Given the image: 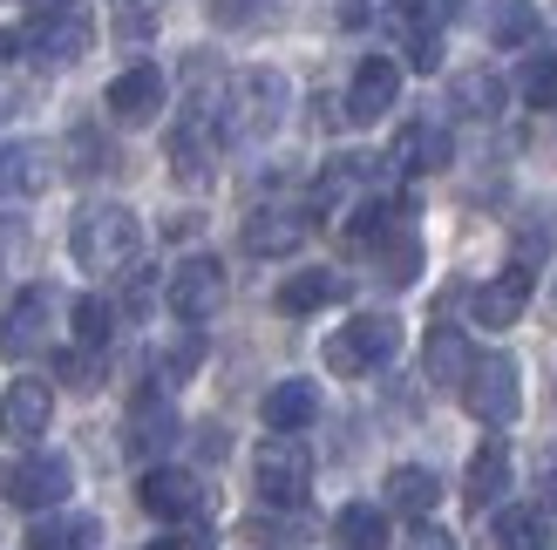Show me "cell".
I'll return each mask as SVG.
<instances>
[{
  "label": "cell",
  "mask_w": 557,
  "mask_h": 550,
  "mask_svg": "<svg viewBox=\"0 0 557 550\" xmlns=\"http://www.w3.org/2000/svg\"><path fill=\"white\" fill-rule=\"evenodd\" d=\"M136 245H144V225H136V211H123V204H82L75 225H69V252H75L82 272H96V279L123 272L136 259Z\"/></svg>",
  "instance_id": "1"
},
{
  "label": "cell",
  "mask_w": 557,
  "mask_h": 550,
  "mask_svg": "<svg viewBox=\"0 0 557 550\" xmlns=\"http://www.w3.org/2000/svg\"><path fill=\"white\" fill-rule=\"evenodd\" d=\"M395 347H401V320L395 313H354L341 334L326 340V367L360 380V374H374L381 361H395Z\"/></svg>",
  "instance_id": "2"
},
{
  "label": "cell",
  "mask_w": 557,
  "mask_h": 550,
  "mask_svg": "<svg viewBox=\"0 0 557 550\" xmlns=\"http://www.w3.org/2000/svg\"><path fill=\"white\" fill-rule=\"evenodd\" d=\"M456 395L469 401V415H476V422L510 428V422H517V408H523V374H517L510 353H476Z\"/></svg>",
  "instance_id": "3"
},
{
  "label": "cell",
  "mask_w": 557,
  "mask_h": 550,
  "mask_svg": "<svg viewBox=\"0 0 557 550\" xmlns=\"http://www.w3.org/2000/svg\"><path fill=\"white\" fill-rule=\"evenodd\" d=\"M89 41H96V21L82 14V8H69V0H54V8H41L35 21L21 27V48L35 54V62H48V68L82 62V54H89Z\"/></svg>",
  "instance_id": "4"
},
{
  "label": "cell",
  "mask_w": 557,
  "mask_h": 550,
  "mask_svg": "<svg viewBox=\"0 0 557 550\" xmlns=\"http://www.w3.org/2000/svg\"><path fill=\"white\" fill-rule=\"evenodd\" d=\"M252 483H259L265 503L299 510L306 489H313V455H306L299 442H286V435H272V442H259V455H252Z\"/></svg>",
  "instance_id": "5"
},
{
  "label": "cell",
  "mask_w": 557,
  "mask_h": 550,
  "mask_svg": "<svg viewBox=\"0 0 557 550\" xmlns=\"http://www.w3.org/2000/svg\"><path fill=\"white\" fill-rule=\"evenodd\" d=\"M286 123V75L278 68H245L238 89H232V109H225V129L232 136H272Z\"/></svg>",
  "instance_id": "6"
},
{
  "label": "cell",
  "mask_w": 557,
  "mask_h": 550,
  "mask_svg": "<svg viewBox=\"0 0 557 550\" xmlns=\"http://www.w3.org/2000/svg\"><path fill=\"white\" fill-rule=\"evenodd\" d=\"M0 489H8L14 510H54V503H69L75 470H69L62 455H21V462L0 470Z\"/></svg>",
  "instance_id": "7"
},
{
  "label": "cell",
  "mask_w": 557,
  "mask_h": 550,
  "mask_svg": "<svg viewBox=\"0 0 557 550\" xmlns=\"http://www.w3.org/2000/svg\"><path fill=\"white\" fill-rule=\"evenodd\" d=\"M136 503H144L157 524H190L211 497H205V483L190 476V470H171V462H150L144 483H136Z\"/></svg>",
  "instance_id": "8"
},
{
  "label": "cell",
  "mask_w": 557,
  "mask_h": 550,
  "mask_svg": "<svg viewBox=\"0 0 557 550\" xmlns=\"http://www.w3.org/2000/svg\"><path fill=\"white\" fill-rule=\"evenodd\" d=\"M218 307H225V265H218L211 252L184 259V265L171 272V313H177L184 326H198V320H211Z\"/></svg>",
  "instance_id": "9"
},
{
  "label": "cell",
  "mask_w": 557,
  "mask_h": 550,
  "mask_svg": "<svg viewBox=\"0 0 557 550\" xmlns=\"http://www.w3.org/2000/svg\"><path fill=\"white\" fill-rule=\"evenodd\" d=\"M48 422H54V388L48 380H8V388H0V435H8V442H41L48 435Z\"/></svg>",
  "instance_id": "10"
},
{
  "label": "cell",
  "mask_w": 557,
  "mask_h": 550,
  "mask_svg": "<svg viewBox=\"0 0 557 550\" xmlns=\"http://www.w3.org/2000/svg\"><path fill=\"white\" fill-rule=\"evenodd\" d=\"M306 225H313V211H299V204H259L252 217H245V252L252 259H286L306 245Z\"/></svg>",
  "instance_id": "11"
},
{
  "label": "cell",
  "mask_w": 557,
  "mask_h": 550,
  "mask_svg": "<svg viewBox=\"0 0 557 550\" xmlns=\"http://www.w3.org/2000/svg\"><path fill=\"white\" fill-rule=\"evenodd\" d=\"M48 320H54V286H27L8 313H0V353L21 361V353H35L48 340Z\"/></svg>",
  "instance_id": "12"
},
{
  "label": "cell",
  "mask_w": 557,
  "mask_h": 550,
  "mask_svg": "<svg viewBox=\"0 0 557 550\" xmlns=\"http://www.w3.org/2000/svg\"><path fill=\"white\" fill-rule=\"evenodd\" d=\"M395 96H401V68L387 54H368L347 82V123H381L395 109Z\"/></svg>",
  "instance_id": "13"
},
{
  "label": "cell",
  "mask_w": 557,
  "mask_h": 550,
  "mask_svg": "<svg viewBox=\"0 0 557 550\" xmlns=\"http://www.w3.org/2000/svg\"><path fill=\"white\" fill-rule=\"evenodd\" d=\"M157 109H163V68L157 62H136L109 82V116L116 123H150Z\"/></svg>",
  "instance_id": "14"
},
{
  "label": "cell",
  "mask_w": 557,
  "mask_h": 550,
  "mask_svg": "<svg viewBox=\"0 0 557 550\" xmlns=\"http://www.w3.org/2000/svg\"><path fill=\"white\" fill-rule=\"evenodd\" d=\"M341 299H347V279H341V272L306 265V272H293V279L272 292V307L286 313V320H306V313H320V307H341Z\"/></svg>",
  "instance_id": "15"
},
{
  "label": "cell",
  "mask_w": 557,
  "mask_h": 550,
  "mask_svg": "<svg viewBox=\"0 0 557 550\" xmlns=\"http://www.w3.org/2000/svg\"><path fill=\"white\" fill-rule=\"evenodd\" d=\"M523 299H531V272L510 265L504 279H490L476 286V299H469V313H476V326H490V334H504V326L523 320Z\"/></svg>",
  "instance_id": "16"
},
{
  "label": "cell",
  "mask_w": 557,
  "mask_h": 550,
  "mask_svg": "<svg viewBox=\"0 0 557 550\" xmlns=\"http://www.w3.org/2000/svg\"><path fill=\"white\" fill-rule=\"evenodd\" d=\"M449 157H456L449 129L422 116V123H408V129H401V143H395V171H408V177H435V171H449Z\"/></svg>",
  "instance_id": "17"
},
{
  "label": "cell",
  "mask_w": 557,
  "mask_h": 550,
  "mask_svg": "<svg viewBox=\"0 0 557 550\" xmlns=\"http://www.w3.org/2000/svg\"><path fill=\"white\" fill-rule=\"evenodd\" d=\"M259 415H265L272 435H299V428L320 422V388H313V380H278V388H265Z\"/></svg>",
  "instance_id": "18"
},
{
  "label": "cell",
  "mask_w": 557,
  "mask_h": 550,
  "mask_svg": "<svg viewBox=\"0 0 557 550\" xmlns=\"http://www.w3.org/2000/svg\"><path fill=\"white\" fill-rule=\"evenodd\" d=\"M395 232H408V204L401 198H360V211L347 217V245H354V252H381Z\"/></svg>",
  "instance_id": "19"
},
{
  "label": "cell",
  "mask_w": 557,
  "mask_h": 550,
  "mask_svg": "<svg viewBox=\"0 0 557 550\" xmlns=\"http://www.w3.org/2000/svg\"><path fill=\"white\" fill-rule=\"evenodd\" d=\"M48 177H54L48 143H8L0 150V198H35Z\"/></svg>",
  "instance_id": "20"
},
{
  "label": "cell",
  "mask_w": 557,
  "mask_h": 550,
  "mask_svg": "<svg viewBox=\"0 0 557 550\" xmlns=\"http://www.w3.org/2000/svg\"><path fill=\"white\" fill-rule=\"evenodd\" d=\"M442 503V476L422 470V462H401V470H387V510L395 516H429Z\"/></svg>",
  "instance_id": "21"
},
{
  "label": "cell",
  "mask_w": 557,
  "mask_h": 550,
  "mask_svg": "<svg viewBox=\"0 0 557 550\" xmlns=\"http://www.w3.org/2000/svg\"><path fill=\"white\" fill-rule=\"evenodd\" d=\"M537 0H490L483 8V35L496 41V48H531L537 41Z\"/></svg>",
  "instance_id": "22"
},
{
  "label": "cell",
  "mask_w": 557,
  "mask_h": 550,
  "mask_svg": "<svg viewBox=\"0 0 557 550\" xmlns=\"http://www.w3.org/2000/svg\"><path fill=\"white\" fill-rule=\"evenodd\" d=\"M504 483H510V449H504V442H483L476 455H469V483H462L469 510L496 503V497H504Z\"/></svg>",
  "instance_id": "23"
},
{
  "label": "cell",
  "mask_w": 557,
  "mask_h": 550,
  "mask_svg": "<svg viewBox=\"0 0 557 550\" xmlns=\"http://www.w3.org/2000/svg\"><path fill=\"white\" fill-rule=\"evenodd\" d=\"M333 537H341V550H387L395 543L387 510H374V503H347L341 516H333Z\"/></svg>",
  "instance_id": "24"
},
{
  "label": "cell",
  "mask_w": 557,
  "mask_h": 550,
  "mask_svg": "<svg viewBox=\"0 0 557 550\" xmlns=\"http://www.w3.org/2000/svg\"><path fill=\"white\" fill-rule=\"evenodd\" d=\"M469 361H476V347H469L456 326H435V334H429V361H422V367H429L435 388H462Z\"/></svg>",
  "instance_id": "25"
},
{
  "label": "cell",
  "mask_w": 557,
  "mask_h": 550,
  "mask_svg": "<svg viewBox=\"0 0 557 550\" xmlns=\"http://www.w3.org/2000/svg\"><path fill=\"white\" fill-rule=\"evenodd\" d=\"M102 524L96 516H48V524H27V550H96Z\"/></svg>",
  "instance_id": "26"
},
{
  "label": "cell",
  "mask_w": 557,
  "mask_h": 550,
  "mask_svg": "<svg viewBox=\"0 0 557 550\" xmlns=\"http://www.w3.org/2000/svg\"><path fill=\"white\" fill-rule=\"evenodd\" d=\"M496 543H504V550H544V543H550V516H544L537 503L496 510Z\"/></svg>",
  "instance_id": "27"
},
{
  "label": "cell",
  "mask_w": 557,
  "mask_h": 550,
  "mask_svg": "<svg viewBox=\"0 0 557 550\" xmlns=\"http://www.w3.org/2000/svg\"><path fill=\"white\" fill-rule=\"evenodd\" d=\"M456 109L462 116H504V75H490V68H462L456 75Z\"/></svg>",
  "instance_id": "28"
},
{
  "label": "cell",
  "mask_w": 557,
  "mask_h": 550,
  "mask_svg": "<svg viewBox=\"0 0 557 550\" xmlns=\"http://www.w3.org/2000/svg\"><path fill=\"white\" fill-rule=\"evenodd\" d=\"M171 435H177V415H171L163 401H144V408H136V422H129V449H136V455H157Z\"/></svg>",
  "instance_id": "29"
},
{
  "label": "cell",
  "mask_w": 557,
  "mask_h": 550,
  "mask_svg": "<svg viewBox=\"0 0 557 550\" xmlns=\"http://www.w3.org/2000/svg\"><path fill=\"white\" fill-rule=\"evenodd\" d=\"M69 320H75V340L89 347V353L109 347V334H116V307H109V299H96V292H89V299H75Z\"/></svg>",
  "instance_id": "30"
},
{
  "label": "cell",
  "mask_w": 557,
  "mask_h": 550,
  "mask_svg": "<svg viewBox=\"0 0 557 550\" xmlns=\"http://www.w3.org/2000/svg\"><path fill=\"white\" fill-rule=\"evenodd\" d=\"M517 89L531 109H557V54H537V62L517 75Z\"/></svg>",
  "instance_id": "31"
},
{
  "label": "cell",
  "mask_w": 557,
  "mask_h": 550,
  "mask_svg": "<svg viewBox=\"0 0 557 550\" xmlns=\"http://www.w3.org/2000/svg\"><path fill=\"white\" fill-rule=\"evenodd\" d=\"M381 272H387V279H395V286L422 272V245H414V232H395V238L381 245Z\"/></svg>",
  "instance_id": "32"
},
{
  "label": "cell",
  "mask_w": 557,
  "mask_h": 550,
  "mask_svg": "<svg viewBox=\"0 0 557 550\" xmlns=\"http://www.w3.org/2000/svg\"><path fill=\"white\" fill-rule=\"evenodd\" d=\"M54 374H62L69 388H96V380H102V367H96V353H89V347H75V353H54Z\"/></svg>",
  "instance_id": "33"
},
{
  "label": "cell",
  "mask_w": 557,
  "mask_h": 550,
  "mask_svg": "<svg viewBox=\"0 0 557 550\" xmlns=\"http://www.w3.org/2000/svg\"><path fill=\"white\" fill-rule=\"evenodd\" d=\"M462 8V0H414V8L401 14V27H422V35H442V21H449Z\"/></svg>",
  "instance_id": "34"
},
{
  "label": "cell",
  "mask_w": 557,
  "mask_h": 550,
  "mask_svg": "<svg viewBox=\"0 0 557 550\" xmlns=\"http://www.w3.org/2000/svg\"><path fill=\"white\" fill-rule=\"evenodd\" d=\"M198 340H177V347H163V380H184V374H198Z\"/></svg>",
  "instance_id": "35"
},
{
  "label": "cell",
  "mask_w": 557,
  "mask_h": 550,
  "mask_svg": "<svg viewBox=\"0 0 557 550\" xmlns=\"http://www.w3.org/2000/svg\"><path fill=\"white\" fill-rule=\"evenodd\" d=\"M252 537H259V543H299V537H306V524H293V516H259Z\"/></svg>",
  "instance_id": "36"
},
{
  "label": "cell",
  "mask_w": 557,
  "mask_h": 550,
  "mask_svg": "<svg viewBox=\"0 0 557 550\" xmlns=\"http://www.w3.org/2000/svg\"><path fill=\"white\" fill-rule=\"evenodd\" d=\"M21 109H27V89H21L14 75H0V123H14Z\"/></svg>",
  "instance_id": "37"
},
{
  "label": "cell",
  "mask_w": 557,
  "mask_h": 550,
  "mask_svg": "<svg viewBox=\"0 0 557 550\" xmlns=\"http://www.w3.org/2000/svg\"><path fill=\"white\" fill-rule=\"evenodd\" d=\"M69 143H75V163H89V171H96V163H109V150H102V136H89V129H75Z\"/></svg>",
  "instance_id": "38"
},
{
  "label": "cell",
  "mask_w": 557,
  "mask_h": 550,
  "mask_svg": "<svg viewBox=\"0 0 557 550\" xmlns=\"http://www.w3.org/2000/svg\"><path fill=\"white\" fill-rule=\"evenodd\" d=\"M341 21L347 27H368L374 21V0H341Z\"/></svg>",
  "instance_id": "39"
},
{
  "label": "cell",
  "mask_w": 557,
  "mask_h": 550,
  "mask_svg": "<svg viewBox=\"0 0 557 550\" xmlns=\"http://www.w3.org/2000/svg\"><path fill=\"white\" fill-rule=\"evenodd\" d=\"M150 550H211V537H157Z\"/></svg>",
  "instance_id": "40"
},
{
  "label": "cell",
  "mask_w": 557,
  "mask_h": 550,
  "mask_svg": "<svg viewBox=\"0 0 557 550\" xmlns=\"http://www.w3.org/2000/svg\"><path fill=\"white\" fill-rule=\"evenodd\" d=\"M150 35V14H123V41H144Z\"/></svg>",
  "instance_id": "41"
},
{
  "label": "cell",
  "mask_w": 557,
  "mask_h": 550,
  "mask_svg": "<svg viewBox=\"0 0 557 550\" xmlns=\"http://www.w3.org/2000/svg\"><path fill=\"white\" fill-rule=\"evenodd\" d=\"M21 238H27L21 225H0V265H8V259H14V245H21Z\"/></svg>",
  "instance_id": "42"
},
{
  "label": "cell",
  "mask_w": 557,
  "mask_h": 550,
  "mask_svg": "<svg viewBox=\"0 0 557 550\" xmlns=\"http://www.w3.org/2000/svg\"><path fill=\"white\" fill-rule=\"evenodd\" d=\"M544 489H550V497H557V455L544 462Z\"/></svg>",
  "instance_id": "43"
},
{
  "label": "cell",
  "mask_w": 557,
  "mask_h": 550,
  "mask_svg": "<svg viewBox=\"0 0 557 550\" xmlns=\"http://www.w3.org/2000/svg\"><path fill=\"white\" fill-rule=\"evenodd\" d=\"M27 8H54V0H27Z\"/></svg>",
  "instance_id": "44"
}]
</instances>
